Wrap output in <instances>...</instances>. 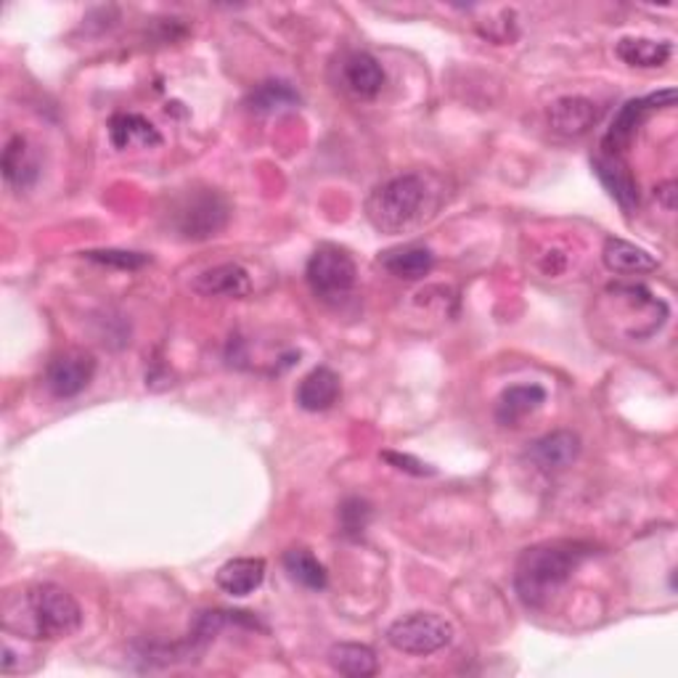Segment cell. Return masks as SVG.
I'll use <instances>...</instances> for the list:
<instances>
[{
  "mask_svg": "<svg viewBox=\"0 0 678 678\" xmlns=\"http://www.w3.org/2000/svg\"><path fill=\"white\" fill-rule=\"evenodd\" d=\"M83 625L80 604L54 583H37L6 593L3 631L32 642H54L72 636Z\"/></svg>",
  "mask_w": 678,
  "mask_h": 678,
  "instance_id": "1",
  "label": "cell"
},
{
  "mask_svg": "<svg viewBox=\"0 0 678 678\" xmlns=\"http://www.w3.org/2000/svg\"><path fill=\"white\" fill-rule=\"evenodd\" d=\"M440 201L442 188L433 175H395L369 194L367 218L382 233H406L433 218Z\"/></svg>",
  "mask_w": 678,
  "mask_h": 678,
  "instance_id": "2",
  "label": "cell"
},
{
  "mask_svg": "<svg viewBox=\"0 0 678 678\" xmlns=\"http://www.w3.org/2000/svg\"><path fill=\"white\" fill-rule=\"evenodd\" d=\"M589 554L591 546L572 544V540H554L523 551L514 572L520 599L533 610L546 608Z\"/></svg>",
  "mask_w": 678,
  "mask_h": 678,
  "instance_id": "3",
  "label": "cell"
},
{
  "mask_svg": "<svg viewBox=\"0 0 678 678\" xmlns=\"http://www.w3.org/2000/svg\"><path fill=\"white\" fill-rule=\"evenodd\" d=\"M310 292L326 303L348 297L353 292L358 271L353 258L337 244H321L310 254L308 269H305Z\"/></svg>",
  "mask_w": 678,
  "mask_h": 678,
  "instance_id": "4",
  "label": "cell"
},
{
  "mask_svg": "<svg viewBox=\"0 0 678 678\" xmlns=\"http://www.w3.org/2000/svg\"><path fill=\"white\" fill-rule=\"evenodd\" d=\"M453 638V625L440 615L429 612H414V615L401 617L387 628V644L403 655L427 657L448 647Z\"/></svg>",
  "mask_w": 678,
  "mask_h": 678,
  "instance_id": "5",
  "label": "cell"
},
{
  "mask_svg": "<svg viewBox=\"0 0 678 678\" xmlns=\"http://www.w3.org/2000/svg\"><path fill=\"white\" fill-rule=\"evenodd\" d=\"M228 223V205L218 192H199L181 201L175 228L186 239H210Z\"/></svg>",
  "mask_w": 678,
  "mask_h": 678,
  "instance_id": "6",
  "label": "cell"
},
{
  "mask_svg": "<svg viewBox=\"0 0 678 678\" xmlns=\"http://www.w3.org/2000/svg\"><path fill=\"white\" fill-rule=\"evenodd\" d=\"M674 103H676L674 88L660 90V94H652L647 96V99H634L625 103L621 112H617L615 120H612V128L608 130V135H604V154L608 156L621 154L623 149L631 143V139L636 135L638 125L647 120V114L657 112V109L674 107Z\"/></svg>",
  "mask_w": 678,
  "mask_h": 678,
  "instance_id": "7",
  "label": "cell"
},
{
  "mask_svg": "<svg viewBox=\"0 0 678 678\" xmlns=\"http://www.w3.org/2000/svg\"><path fill=\"white\" fill-rule=\"evenodd\" d=\"M96 374V358L90 353L72 350L54 358L45 371V384L56 397H75L88 387Z\"/></svg>",
  "mask_w": 678,
  "mask_h": 678,
  "instance_id": "8",
  "label": "cell"
},
{
  "mask_svg": "<svg viewBox=\"0 0 678 678\" xmlns=\"http://www.w3.org/2000/svg\"><path fill=\"white\" fill-rule=\"evenodd\" d=\"M546 120H549L554 133L565 135V139H578L599 122V107L583 96H565L546 109Z\"/></svg>",
  "mask_w": 678,
  "mask_h": 678,
  "instance_id": "9",
  "label": "cell"
},
{
  "mask_svg": "<svg viewBox=\"0 0 678 678\" xmlns=\"http://www.w3.org/2000/svg\"><path fill=\"white\" fill-rule=\"evenodd\" d=\"M194 289L205 297H231L241 299L252 292L250 273H247L237 263H223L215 265V269L201 271L197 278H194Z\"/></svg>",
  "mask_w": 678,
  "mask_h": 678,
  "instance_id": "10",
  "label": "cell"
},
{
  "mask_svg": "<svg viewBox=\"0 0 678 678\" xmlns=\"http://www.w3.org/2000/svg\"><path fill=\"white\" fill-rule=\"evenodd\" d=\"M339 393H342V384H339L337 371H331L329 367H318L313 369L308 376H303V382L297 384V406L305 411H329L337 403Z\"/></svg>",
  "mask_w": 678,
  "mask_h": 678,
  "instance_id": "11",
  "label": "cell"
},
{
  "mask_svg": "<svg viewBox=\"0 0 678 678\" xmlns=\"http://www.w3.org/2000/svg\"><path fill=\"white\" fill-rule=\"evenodd\" d=\"M533 461L540 469H567L572 464V461L580 456V438L576 433H570V429H557V433L544 435V438L536 440L531 446V451H527Z\"/></svg>",
  "mask_w": 678,
  "mask_h": 678,
  "instance_id": "12",
  "label": "cell"
},
{
  "mask_svg": "<svg viewBox=\"0 0 678 678\" xmlns=\"http://www.w3.org/2000/svg\"><path fill=\"white\" fill-rule=\"evenodd\" d=\"M265 580V562L260 557H239L228 559L220 567L215 583L220 586V591L231 593V597H250L254 589H260Z\"/></svg>",
  "mask_w": 678,
  "mask_h": 678,
  "instance_id": "13",
  "label": "cell"
},
{
  "mask_svg": "<svg viewBox=\"0 0 678 678\" xmlns=\"http://www.w3.org/2000/svg\"><path fill=\"white\" fill-rule=\"evenodd\" d=\"M593 170H597L599 181H602L604 188L612 194V199H615L625 212L636 210L638 186H636L634 175L628 173V167H625L617 156H608V154L597 156V160H593Z\"/></svg>",
  "mask_w": 678,
  "mask_h": 678,
  "instance_id": "14",
  "label": "cell"
},
{
  "mask_svg": "<svg viewBox=\"0 0 678 678\" xmlns=\"http://www.w3.org/2000/svg\"><path fill=\"white\" fill-rule=\"evenodd\" d=\"M546 401V390L540 384H514L501 393L499 406H495V419L504 427H514L525 419L527 414L538 411Z\"/></svg>",
  "mask_w": 678,
  "mask_h": 678,
  "instance_id": "15",
  "label": "cell"
},
{
  "mask_svg": "<svg viewBox=\"0 0 678 678\" xmlns=\"http://www.w3.org/2000/svg\"><path fill=\"white\" fill-rule=\"evenodd\" d=\"M602 260L608 265V271L621 273V276H638V273H652L657 271V260L652 258L647 250L631 244L625 239H608L604 241Z\"/></svg>",
  "mask_w": 678,
  "mask_h": 678,
  "instance_id": "16",
  "label": "cell"
},
{
  "mask_svg": "<svg viewBox=\"0 0 678 678\" xmlns=\"http://www.w3.org/2000/svg\"><path fill=\"white\" fill-rule=\"evenodd\" d=\"M342 75L345 85L353 90L358 99H374V96L382 90L384 80H387L382 64L371 54H363V51L348 56V62H345L342 67Z\"/></svg>",
  "mask_w": 678,
  "mask_h": 678,
  "instance_id": "17",
  "label": "cell"
},
{
  "mask_svg": "<svg viewBox=\"0 0 678 678\" xmlns=\"http://www.w3.org/2000/svg\"><path fill=\"white\" fill-rule=\"evenodd\" d=\"M380 263L393 273V276L406 278V282H416V278H424L429 271H433L435 254L422 244H406L382 252Z\"/></svg>",
  "mask_w": 678,
  "mask_h": 678,
  "instance_id": "18",
  "label": "cell"
},
{
  "mask_svg": "<svg viewBox=\"0 0 678 678\" xmlns=\"http://www.w3.org/2000/svg\"><path fill=\"white\" fill-rule=\"evenodd\" d=\"M109 139L117 149H133V146H160L162 135L149 120L141 114H114L109 122Z\"/></svg>",
  "mask_w": 678,
  "mask_h": 678,
  "instance_id": "19",
  "label": "cell"
},
{
  "mask_svg": "<svg viewBox=\"0 0 678 678\" xmlns=\"http://www.w3.org/2000/svg\"><path fill=\"white\" fill-rule=\"evenodd\" d=\"M329 663L337 674L350 678H369L380 670L374 649L367 647V644H353V642L335 644V647L329 649Z\"/></svg>",
  "mask_w": 678,
  "mask_h": 678,
  "instance_id": "20",
  "label": "cell"
},
{
  "mask_svg": "<svg viewBox=\"0 0 678 678\" xmlns=\"http://www.w3.org/2000/svg\"><path fill=\"white\" fill-rule=\"evenodd\" d=\"M0 167H3L6 184L14 188H30L37 178V165L30 156L28 141H24L22 135H14V139L6 143L3 162H0Z\"/></svg>",
  "mask_w": 678,
  "mask_h": 678,
  "instance_id": "21",
  "label": "cell"
},
{
  "mask_svg": "<svg viewBox=\"0 0 678 678\" xmlns=\"http://www.w3.org/2000/svg\"><path fill=\"white\" fill-rule=\"evenodd\" d=\"M615 51L628 67L655 69L668 64L670 54H674V45L665 41H647V37H623Z\"/></svg>",
  "mask_w": 678,
  "mask_h": 678,
  "instance_id": "22",
  "label": "cell"
},
{
  "mask_svg": "<svg viewBox=\"0 0 678 678\" xmlns=\"http://www.w3.org/2000/svg\"><path fill=\"white\" fill-rule=\"evenodd\" d=\"M284 567L292 580L310 591H324L329 586V572L308 549H289L284 554Z\"/></svg>",
  "mask_w": 678,
  "mask_h": 678,
  "instance_id": "23",
  "label": "cell"
},
{
  "mask_svg": "<svg viewBox=\"0 0 678 678\" xmlns=\"http://www.w3.org/2000/svg\"><path fill=\"white\" fill-rule=\"evenodd\" d=\"M297 103H299L297 90L292 88V85L278 83V80L260 83L258 88L250 94V99H247V107L258 114L282 112V109H292V107H297Z\"/></svg>",
  "mask_w": 678,
  "mask_h": 678,
  "instance_id": "24",
  "label": "cell"
},
{
  "mask_svg": "<svg viewBox=\"0 0 678 678\" xmlns=\"http://www.w3.org/2000/svg\"><path fill=\"white\" fill-rule=\"evenodd\" d=\"M371 523V506L363 499H348L339 506V525L350 538H361Z\"/></svg>",
  "mask_w": 678,
  "mask_h": 678,
  "instance_id": "25",
  "label": "cell"
},
{
  "mask_svg": "<svg viewBox=\"0 0 678 678\" xmlns=\"http://www.w3.org/2000/svg\"><path fill=\"white\" fill-rule=\"evenodd\" d=\"M85 258L94 260V263H101V265H114V269H122V271H135L149 263L146 254L122 252V250H90V252H85Z\"/></svg>",
  "mask_w": 678,
  "mask_h": 678,
  "instance_id": "26",
  "label": "cell"
},
{
  "mask_svg": "<svg viewBox=\"0 0 678 678\" xmlns=\"http://www.w3.org/2000/svg\"><path fill=\"white\" fill-rule=\"evenodd\" d=\"M382 456L390 461V464H395L397 469H403V472H411V474H433L435 472L433 467H427V464H424V461L414 459V456L393 453V451H387V453H382Z\"/></svg>",
  "mask_w": 678,
  "mask_h": 678,
  "instance_id": "27",
  "label": "cell"
},
{
  "mask_svg": "<svg viewBox=\"0 0 678 678\" xmlns=\"http://www.w3.org/2000/svg\"><path fill=\"white\" fill-rule=\"evenodd\" d=\"M540 271L546 273V276H562V273L567 271V254L562 250H551V252H544L538 260Z\"/></svg>",
  "mask_w": 678,
  "mask_h": 678,
  "instance_id": "28",
  "label": "cell"
},
{
  "mask_svg": "<svg viewBox=\"0 0 678 678\" xmlns=\"http://www.w3.org/2000/svg\"><path fill=\"white\" fill-rule=\"evenodd\" d=\"M657 197L665 201V207L668 210H674V197H676V181H668V184H663L657 188Z\"/></svg>",
  "mask_w": 678,
  "mask_h": 678,
  "instance_id": "29",
  "label": "cell"
}]
</instances>
